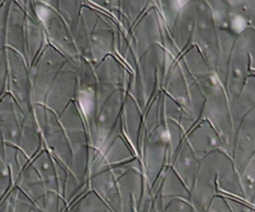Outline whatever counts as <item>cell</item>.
I'll return each mask as SVG.
<instances>
[{
  "mask_svg": "<svg viewBox=\"0 0 255 212\" xmlns=\"http://www.w3.org/2000/svg\"><path fill=\"white\" fill-rule=\"evenodd\" d=\"M33 115L40 129L43 147L71 171L72 150L59 116L43 104L33 106Z\"/></svg>",
  "mask_w": 255,
  "mask_h": 212,
  "instance_id": "cell-1",
  "label": "cell"
},
{
  "mask_svg": "<svg viewBox=\"0 0 255 212\" xmlns=\"http://www.w3.org/2000/svg\"><path fill=\"white\" fill-rule=\"evenodd\" d=\"M66 57L47 43L30 66L33 104H44L47 94L66 63Z\"/></svg>",
  "mask_w": 255,
  "mask_h": 212,
  "instance_id": "cell-2",
  "label": "cell"
},
{
  "mask_svg": "<svg viewBox=\"0 0 255 212\" xmlns=\"http://www.w3.org/2000/svg\"><path fill=\"white\" fill-rule=\"evenodd\" d=\"M36 14L43 25L47 43L62 53L67 60L78 66L81 57L76 49L73 33L58 11L37 3Z\"/></svg>",
  "mask_w": 255,
  "mask_h": 212,
  "instance_id": "cell-3",
  "label": "cell"
},
{
  "mask_svg": "<svg viewBox=\"0 0 255 212\" xmlns=\"http://www.w3.org/2000/svg\"><path fill=\"white\" fill-rule=\"evenodd\" d=\"M7 54V93L18 103L28 115H33L32 85L30 68L20 53L6 48Z\"/></svg>",
  "mask_w": 255,
  "mask_h": 212,
  "instance_id": "cell-4",
  "label": "cell"
},
{
  "mask_svg": "<svg viewBox=\"0 0 255 212\" xmlns=\"http://www.w3.org/2000/svg\"><path fill=\"white\" fill-rule=\"evenodd\" d=\"M77 91L78 66L67 60L54 80L43 105L59 115L72 102H75Z\"/></svg>",
  "mask_w": 255,
  "mask_h": 212,
  "instance_id": "cell-5",
  "label": "cell"
},
{
  "mask_svg": "<svg viewBox=\"0 0 255 212\" xmlns=\"http://www.w3.org/2000/svg\"><path fill=\"white\" fill-rule=\"evenodd\" d=\"M58 116L65 129L72 150L73 162L71 171L73 172L75 167L79 164V159L85 149V120L75 102H72Z\"/></svg>",
  "mask_w": 255,
  "mask_h": 212,
  "instance_id": "cell-6",
  "label": "cell"
},
{
  "mask_svg": "<svg viewBox=\"0 0 255 212\" xmlns=\"http://www.w3.org/2000/svg\"><path fill=\"white\" fill-rule=\"evenodd\" d=\"M26 115L10 94L6 93L0 98V131L6 143L18 146Z\"/></svg>",
  "mask_w": 255,
  "mask_h": 212,
  "instance_id": "cell-7",
  "label": "cell"
},
{
  "mask_svg": "<svg viewBox=\"0 0 255 212\" xmlns=\"http://www.w3.org/2000/svg\"><path fill=\"white\" fill-rule=\"evenodd\" d=\"M26 13L11 0L6 26V48L14 50L24 57V37H25Z\"/></svg>",
  "mask_w": 255,
  "mask_h": 212,
  "instance_id": "cell-8",
  "label": "cell"
},
{
  "mask_svg": "<svg viewBox=\"0 0 255 212\" xmlns=\"http://www.w3.org/2000/svg\"><path fill=\"white\" fill-rule=\"evenodd\" d=\"M47 44L46 34L39 18L26 15L25 37H24V58L27 65L33 64L44 46Z\"/></svg>",
  "mask_w": 255,
  "mask_h": 212,
  "instance_id": "cell-9",
  "label": "cell"
},
{
  "mask_svg": "<svg viewBox=\"0 0 255 212\" xmlns=\"http://www.w3.org/2000/svg\"><path fill=\"white\" fill-rule=\"evenodd\" d=\"M18 147L30 160L43 148L40 129L34 115H26L22 124Z\"/></svg>",
  "mask_w": 255,
  "mask_h": 212,
  "instance_id": "cell-10",
  "label": "cell"
},
{
  "mask_svg": "<svg viewBox=\"0 0 255 212\" xmlns=\"http://www.w3.org/2000/svg\"><path fill=\"white\" fill-rule=\"evenodd\" d=\"M11 0L0 3V51L6 49V26Z\"/></svg>",
  "mask_w": 255,
  "mask_h": 212,
  "instance_id": "cell-11",
  "label": "cell"
},
{
  "mask_svg": "<svg viewBox=\"0 0 255 212\" xmlns=\"http://www.w3.org/2000/svg\"><path fill=\"white\" fill-rule=\"evenodd\" d=\"M7 54L6 49L0 51V98L7 93Z\"/></svg>",
  "mask_w": 255,
  "mask_h": 212,
  "instance_id": "cell-12",
  "label": "cell"
},
{
  "mask_svg": "<svg viewBox=\"0 0 255 212\" xmlns=\"http://www.w3.org/2000/svg\"><path fill=\"white\" fill-rule=\"evenodd\" d=\"M246 20L240 15H235L231 20V28L236 33H241L246 28Z\"/></svg>",
  "mask_w": 255,
  "mask_h": 212,
  "instance_id": "cell-13",
  "label": "cell"
},
{
  "mask_svg": "<svg viewBox=\"0 0 255 212\" xmlns=\"http://www.w3.org/2000/svg\"><path fill=\"white\" fill-rule=\"evenodd\" d=\"M36 1H37L38 4H43V5L52 7V8H54V9L57 8L58 0H36Z\"/></svg>",
  "mask_w": 255,
  "mask_h": 212,
  "instance_id": "cell-14",
  "label": "cell"
},
{
  "mask_svg": "<svg viewBox=\"0 0 255 212\" xmlns=\"http://www.w3.org/2000/svg\"><path fill=\"white\" fill-rule=\"evenodd\" d=\"M4 147H5V141L3 138V135L0 131V159L3 161V155H4Z\"/></svg>",
  "mask_w": 255,
  "mask_h": 212,
  "instance_id": "cell-15",
  "label": "cell"
},
{
  "mask_svg": "<svg viewBox=\"0 0 255 212\" xmlns=\"http://www.w3.org/2000/svg\"><path fill=\"white\" fill-rule=\"evenodd\" d=\"M188 1H189V0H176V3H177V5H178L179 7H183V6H185V5L187 4Z\"/></svg>",
  "mask_w": 255,
  "mask_h": 212,
  "instance_id": "cell-16",
  "label": "cell"
},
{
  "mask_svg": "<svg viewBox=\"0 0 255 212\" xmlns=\"http://www.w3.org/2000/svg\"><path fill=\"white\" fill-rule=\"evenodd\" d=\"M242 0H229V2H231V4H238L240 3Z\"/></svg>",
  "mask_w": 255,
  "mask_h": 212,
  "instance_id": "cell-17",
  "label": "cell"
}]
</instances>
